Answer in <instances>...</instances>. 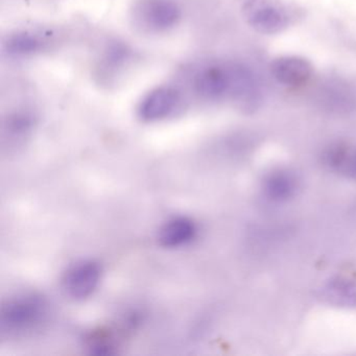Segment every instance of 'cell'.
<instances>
[{"label":"cell","instance_id":"8fae6325","mask_svg":"<svg viewBox=\"0 0 356 356\" xmlns=\"http://www.w3.org/2000/svg\"><path fill=\"white\" fill-rule=\"evenodd\" d=\"M33 127V120L30 115L24 113L15 114L9 118L7 124V131L9 136L12 138L20 139L24 138L30 133Z\"/></svg>","mask_w":356,"mask_h":356},{"label":"cell","instance_id":"7a4b0ae2","mask_svg":"<svg viewBox=\"0 0 356 356\" xmlns=\"http://www.w3.org/2000/svg\"><path fill=\"white\" fill-rule=\"evenodd\" d=\"M243 15L247 24L261 35H277L293 24V11L282 0H245Z\"/></svg>","mask_w":356,"mask_h":356},{"label":"cell","instance_id":"277c9868","mask_svg":"<svg viewBox=\"0 0 356 356\" xmlns=\"http://www.w3.org/2000/svg\"><path fill=\"white\" fill-rule=\"evenodd\" d=\"M102 273L101 266L93 260L76 262L64 274L62 291L74 301L87 299L99 287Z\"/></svg>","mask_w":356,"mask_h":356},{"label":"cell","instance_id":"5b68a950","mask_svg":"<svg viewBox=\"0 0 356 356\" xmlns=\"http://www.w3.org/2000/svg\"><path fill=\"white\" fill-rule=\"evenodd\" d=\"M180 104V95L172 87H160L147 93L138 106L139 118L143 122H155L172 115Z\"/></svg>","mask_w":356,"mask_h":356},{"label":"cell","instance_id":"9c48e42d","mask_svg":"<svg viewBox=\"0 0 356 356\" xmlns=\"http://www.w3.org/2000/svg\"><path fill=\"white\" fill-rule=\"evenodd\" d=\"M42 42L33 35L22 33L14 35L6 44L8 53L13 56H29L40 51Z\"/></svg>","mask_w":356,"mask_h":356},{"label":"cell","instance_id":"7c38bea8","mask_svg":"<svg viewBox=\"0 0 356 356\" xmlns=\"http://www.w3.org/2000/svg\"><path fill=\"white\" fill-rule=\"evenodd\" d=\"M354 172H355V175H356V160H355V163H354Z\"/></svg>","mask_w":356,"mask_h":356},{"label":"cell","instance_id":"6da1fadb","mask_svg":"<svg viewBox=\"0 0 356 356\" xmlns=\"http://www.w3.org/2000/svg\"><path fill=\"white\" fill-rule=\"evenodd\" d=\"M49 314L47 300L36 293H22L3 303L0 328L9 335H22L41 326Z\"/></svg>","mask_w":356,"mask_h":356},{"label":"cell","instance_id":"8992f818","mask_svg":"<svg viewBox=\"0 0 356 356\" xmlns=\"http://www.w3.org/2000/svg\"><path fill=\"white\" fill-rule=\"evenodd\" d=\"M270 72L277 82L287 87L307 84L314 74V66L305 58L283 56L270 64Z\"/></svg>","mask_w":356,"mask_h":356},{"label":"cell","instance_id":"52a82bcc","mask_svg":"<svg viewBox=\"0 0 356 356\" xmlns=\"http://www.w3.org/2000/svg\"><path fill=\"white\" fill-rule=\"evenodd\" d=\"M143 22L156 32L174 28L181 18V10L174 0H147L141 8Z\"/></svg>","mask_w":356,"mask_h":356},{"label":"cell","instance_id":"ba28073f","mask_svg":"<svg viewBox=\"0 0 356 356\" xmlns=\"http://www.w3.org/2000/svg\"><path fill=\"white\" fill-rule=\"evenodd\" d=\"M197 229L191 218H174L168 220L160 228L158 233V243L168 249L183 247L188 245L197 236Z\"/></svg>","mask_w":356,"mask_h":356},{"label":"cell","instance_id":"3957f363","mask_svg":"<svg viewBox=\"0 0 356 356\" xmlns=\"http://www.w3.org/2000/svg\"><path fill=\"white\" fill-rule=\"evenodd\" d=\"M236 64H213L203 68L195 79V88L207 99L233 97L236 84Z\"/></svg>","mask_w":356,"mask_h":356},{"label":"cell","instance_id":"30bf717a","mask_svg":"<svg viewBox=\"0 0 356 356\" xmlns=\"http://www.w3.org/2000/svg\"><path fill=\"white\" fill-rule=\"evenodd\" d=\"M295 191V182L287 175L273 176L266 184L268 197L277 201L289 199Z\"/></svg>","mask_w":356,"mask_h":356}]
</instances>
